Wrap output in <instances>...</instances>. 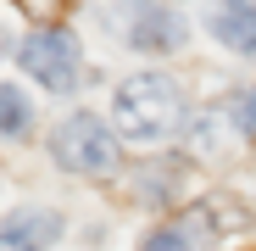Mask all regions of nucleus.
I'll use <instances>...</instances> for the list:
<instances>
[{
	"instance_id": "obj_1",
	"label": "nucleus",
	"mask_w": 256,
	"mask_h": 251,
	"mask_svg": "<svg viewBox=\"0 0 256 251\" xmlns=\"http://www.w3.org/2000/svg\"><path fill=\"white\" fill-rule=\"evenodd\" d=\"M112 123H117L122 140H145V145L173 140L178 123H184V95L167 73H134L112 95Z\"/></svg>"
},
{
	"instance_id": "obj_2",
	"label": "nucleus",
	"mask_w": 256,
	"mask_h": 251,
	"mask_svg": "<svg viewBox=\"0 0 256 251\" xmlns=\"http://www.w3.org/2000/svg\"><path fill=\"white\" fill-rule=\"evenodd\" d=\"M50 156H56V167H67V173L106 179L117 167V140H112V129L95 112H72L62 129L50 134Z\"/></svg>"
},
{
	"instance_id": "obj_3",
	"label": "nucleus",
	"mask_w": 256,
	"mask_h": 251,
	"mask_svg": "<svg viewBox=\"0 0 256 251\" xmlns=\"http://www.w3.org/2000/svg\"><path fill=\"white\" fill-rule=\"evenodd\" d=\"M17 62H22V73H34L45 90H72L78 84V39L67 34V28H34L22 45H17Z\"/></svg>"
},
{
	"instance_id": "obj_4",
	"label": "nucleus",
	"mask_w": 256,
	"mask_h": 251,
	"mask_svg": "<svg viewBox=\"0 0 256 251\" xmlns=\"http://www.w3.org/2000/svg\"><path fill=\"white\" fill-rule=\"evenodd\" d=\"M184 17L173 12V6H140L134 12V51H178L184 45Z\"/></svg>"
},
{
	"instance_id": "obj_5",
	"label": "nucleus",
	"mask_w": 256,
	"mask_h": 251,
	"mask_svg": "<svg viewBox=\"0 0 256 251\" xmlns=\"http://www.w3.org/2000/svg\"><path fill=\"white\" fill-rule=\"evenodd\" d=\"M56 240H62V218L56 212H12L6 234H0L6 251H50Z\"/></svg>"
},
{
	"instance_id": "obj_6",
	"label": "nucleus",
	"mask_w": 256,
	"mask_h": 251,
	"mask_svg": "<svg viewBox=\"0 0 256 251\" xmlns=\"http://www.w3.org/2000/svg\"><path fill=\"white\" fill-rule=\"evenodd\" d=\"M184 173H190L184 162H145L140 173H134V195L145 206H173L178 190H184Z\"/></svg>"
},
{
	"instance_id": "obj_7",
	"label": "nucleus",
	"mask_w": 256,
	"mask_h": 251,
	"mask_svg": "<svg viewBox=\"0 0 256 251\" xmlns=\"http://www.w3.org/2000/svg\"><path fill=\"white\" fill-rule=\"evenodd\" d=\"M212 34H218L228 51L256 56V6H218L212 12Z\"/></svg>"
},
{
	"instance_id": "obj_8",
	"label": "nucleus",
	"mask_w": 256,
	"mask_h": 251,
	"mask_svg": "<svg viewBox=\"0 0 256 251\" xmlns=\"http://www.w3.org/2000/svg\"><path fill=\"white\" fill-rule=\"evenodd\" d=\"M0 129H6V140H22V134L34 129V112H28V101H22L17 84L0 90Z\"/></svg>"
},
{
	"instance_id": "obj_9",
	"label": "nucleus",
	"mask_w": 256,
	"mask_h": 251,
	"mask_svg": "<svg viewBox=\"0 0 256 251\" xmlns=\"http://www.w3.org/2000/svg\"><path fill=\"white\" fill-rule=\"evenodd\" d=\"M145 251H200V245H195V240L173 223V229H156V234L145 240Z\"/></svg>"
},
{
	"instance_id": "obj_10",
	"label": "nucleus",
	"mask_w": 256,
	"mask_h": 251,
	"mask_svg": "<svg viewBox=\"0 0 256 251\" xmlns=\"http://www.w3.org/2000/svg\"><path fill=\"white\" fill-rule=\"evenodd\" d=\"M234 123H240V134H245V140H256V90H250V95H240Z\"/></svg>"
}]
</instances>
